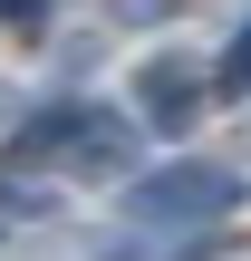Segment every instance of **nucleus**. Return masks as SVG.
<instances>
[{"label": "nucleus", "mask_w": 251, "mask_h": 261, "mask_svg": "<svg viewBox=\"0 0 251 261\" xmlns=\"http://www.w3.org/2000/svg\"><path fill=\"white\" fill-rule=\"evenodd\" d=\"M0 126H10V97H0Z\"/></svg>", "instance_id": "nucleus-7"}, {"label": "nucleus", "mask_w": 251, "mask_h": 261, "mask_svg": "<svg viewBox=\"0 0 251 261\" xmlns=\"http://www.w3.org/2000/svg\"><path fill=\"white\" fill-rule=\"evenodd\" d=\"M213 252H222V232H135V223L97 232V261H213Z\"/></svg>", "instance_id": "nucleus-4"}, {"label": "nucleus", "mask_w": 251, "mask_h": 261, "mask_svg": "<svg viewBox=\"0 0 251 261\" xmlns=\"http://www.w3.org/2000/svg\"><path fill=\"white\" fill-rule=\"evenodd\" d=\"M213 87H222V107H232V97H251V19L232 29V48L213 58Z\"/></svg>", "instance_id": "nucleus-5"}, {"label": "nucleus", "mask_w": 251, "mask_h": 261, "mask_svg": "<svg viewBox=\"0 0 251 261\" xmlns=\"http://www.w3.org/2000/svg\"><path fill=\"white\" fill-rule=\"evenodd\" d=\"M213 58H184V48H164V58H145L135 68V87H126V116L145 126V136H193L203 116H213Z\"/></svg>", "instance_id": "nucleus-2"}, {"label": "nucleus", "mask_w": 251, "mask_h": 261, "mask_svg": "<svg viewBox=\"0 0 251 261\" xmlns=\"http://www.w3.org/2000/svg\"><path fill=\"white\" fill-rule=\"evenodd\" d=\"M0 29H19V39H39V29H58V10H39V0H0Z\"/></svg>", "instance_id": "nucleus-6"}, {"label": "nucleus", "mask_w": 251, "mask_h": 261, "mask_svg": "<svg viewBox=\"0 0 251 261\" xmlns=\"http://www.w3.org/2000/svg\"><path fill=\"white\" fill-rule=\"evenodd\" d=\"M135 145H145V126H135L126 107H97V97H87L77 145H68V174H87V184H135Z\"/></svg>", "instance_id": "nucleus-3"}, {"label": "nucleus", "mask_w": 251, "mask_h": 261, "mask_svg": "<svg viewBox=\"0 0 251 261\" xmlns=\"http://www.w3.org/2000/svg\"><path fill=\"white\" fill-rule=\"evenodd\" d=\"M242 203V174L213 165V155H174V165H145L126 184V223L135 232H222Z\"/></svg>", "instance_id": "nucleus-1"}]
</instances>
